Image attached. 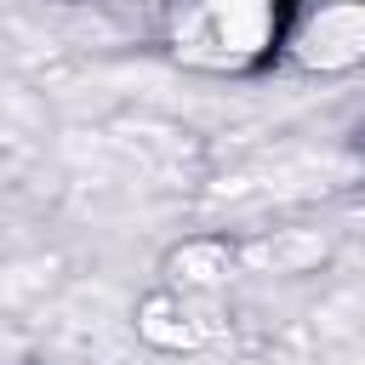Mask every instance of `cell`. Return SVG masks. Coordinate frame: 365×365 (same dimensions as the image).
Masks as SVG:
<instances>
[{
    "label": "cell",
    "mask_w": 365,
    "mask_h": 365,
    "mask_svg": "<svg viewBox=\"0 0 365 365\" xmlns=\"http://www.w3.org/2000/svg\"><path fill=\"white\" fill-rule=\"evenodd\" d=\"M359 160H365V125H359Z\"/></svg>",
    "instance_id": "obj_3"
},
{
    "label": "cell",
    "mask_w": 365,
    "mask_h": 365,
    "mask_svg": "<svg viewBox=\"0 0 365 365\" xmlns=\"http://www.w3.org/2000/svg\"><path fill=\"white\" fill-rule=\"evenodd\" d=\"M308 0H165V46L200 74H262L291 51V29Z\"/></svg>",
    "instance_id": "obj_1"
},
{
    "label": "cell",
    "mask_w": 365,
    "mask_h": 365,
    "mask_svg": "<svg viewBox=\"0 0 365 365\" xmlns=\"http://www.w3.org/2000/svg\"><path fill=\"white\" fill-rule=\"evenodd\" d=\"M291 57L308 68H354L365 63V0H331L319 11L302 6L297 29H291Z\"/></svg>",
    "instance_id": "obj_2"
}]
</instances>
